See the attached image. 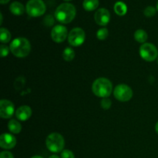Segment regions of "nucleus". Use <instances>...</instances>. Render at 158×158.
I'll list each match as a JSON object with an SVG mask.
<instances>
[{"label": "nucleus", "instance_id": "obj_12", "mask_svg": "<svg viewBox=\"0 0 158 158\" xmlns=\"http://www.w3.org/2000/svg\"><path fill=\"white\" fill-rule=\"evenodd\" d=\"M16 139L12 134L5 133L0 136V147L2 149L10 150L15 148Z\"/></svg>", "mask_w": 158, "mask_h": 158}, {"label": "nucleus", "instance_id": "obj_35", "mask_svg": "<svg viewBox=\"0 0 158 158\" xmlns=\"http://www.w3.org/2000/svg\"><path fill=\"white\" fill-rule=\"evenodd\" d=\"M157 63H158V57H157Z\"/></svg>", "mask_w": 158, "mask_h": 158}, {"label": "nucleus", "instance_id": "obj_27", "mask_svg": "<svg viewBox=\"0 0 158 158\" xmlns=\"http://www.w3.org/2000/svg\"><path fill=\"white\" fill-rule=\"evenodd\" d=\"M0 158H14L12 153L9 151H2L0 154Z\"/></svg>", "mask_w": 158, "mask_h": 158}, {"label": "nucleus", "instance_id": "obj_1", "mask_svg": "<svg viewBox=\"0 0 158 158\" xmlns=\"http://www.w3.org/2000/svg\"><path fill=\"white\" fill-rule=\"evenodd\" d=\"M77 14L76 7L71 3L65 2L60 4L55 12L56 19L60 23L67 24L75 19Z\"/></svg>", "mask_w": 158, "mask_h": 158}, {"label": "nucleus", "instance_id": "obj_18", "mask_svg": "<svg viewBox=\"0 0 158 158\" xmlns=\"http://www.w3.org/2000/svg\"><path fill=\"white\" fill-rule=\"evenodd\" d=\"M148 39V35L143 29H137L135 32H134V40L138 43H145Z\"/></svg>", "mask_w": 158, "mask_h": 158}, {"label": "nucleus", "instance_id": "obj_7", "mask_svg": "<svg viewBox=\"0 0 158 158\" xmlns=\"http://www.w3.org/2000/svg\"><path fill=\"white\" fill-rule=\"evenodd\" d=\"M114 97L120 102L129 101L133 97V90L127 84H119L114 91Z\"/></svg>", "mask_w": 158, "mask_h": 158}, {"label": "nucleus", "instance_id": "obj_19", "mask_svg": "<svg viewBox=\"0 0 158 158\" xmlns=\"http://www.w3.org/2000/svg\"><path fill=\"white\" fill-rule=\"evenodd\" d=\"M75 57V51L71 47H66L63 52V58L65 61L70 62Z\"/></svg>", "mask_w": 158, "mask_h": 158}, {"label": "nucleus", "instance_id": "obj_20", "mask_svg": "<svg viewBox=\"0 0 158 158\" xmlns=\"http://www.w3.org/2000/svg\"><path fill=\"white\" fill-rule=\"evenodd\" d=\"M0 40L2 44L9 43L11 40V33L6 28L2 27L0 29Z\"/></svg>", "mask_w": 158, "mask_h": 158}, {"label": "nucleus", "instance_id": "obj_15", "mask_svg": "<svg viewBox=\"0 0 158 158\" xmlns=\"http://www.w3.org/2000/svg\"><path fill=\"white\" fill-rule=\"evenodd\" d=\"M114 9L115 13L117 15H120V16H123V15H126L127 12V6L123 2L121 1L117 2L114 5Z\"/></svg>", "mask_w": 158, "mask_h": 158}, {"label": "nucleus", "instance_id": "obj_4", "mask_svg": "<svg viewBox=\"0 0 158 158\" xmlns=\"http://www.w3.org/2000/svg\"><path fill=\"white\" fill-rule=\"evenodd\" d=\"M46 145L48 150L51 152L60 153L64 148V138L59 133H52L46 137Z\"/></svg>", "mask_w": 158, "mask_h": 158}, {"label": "nucleus", "instance_id": "obj_8", "mask_svg": "<svg viewBox=\"0 0 158 158\" xmlns=\"http://www.w3.org/2000/svg\"><path fill=\"white\" fill-rule=\"evenodd\" d=\"M86 34L81 28H73L68 35V42L72 46H80L85 42Z\"/></svg>", "mask_w": 158, "mask_h": 158}, {"label": "nucleus", "instance_id": "obj_2", "mask_svg": "<svg viewBox=\"0 0 158 158\" xmlns=\"http://www.w3.org/2000/svg\"><path fill=\"white\" fill-rule=\"evenodd\" d=\"M9 49L15 56L24 58L30 53L31 45L27 39L19 37L12 40L9 46Z\"/></svg>", "mask_w": 158, "mask_h": 158}, {"label": "nucleus", "instance_id": "obj_22", "mask_svg": "<svg viewBox=\"0 0 158 158\" xmlns=\"http://www.w3.org/2000/svg\"><path fill=\"white\" fill-rule=\"evenodd\" d=\"M156 12H157V9L154 7V6H148V7L145 8L144 11H143V14L146 17H148V18H151V17H153L154 15H155Z\"/></svg>", "mask_w": 158, "mask_h": 158}, {"label": "nucleus", "instance_id": "obj_31", "mask_svg": "<svg viewBox=\"0 0 158 158\" xmlns=\"http://www.w3.org/2000/svg\"><path fill=\"white\" fill-rule=\"evenodd\" d=\"M49 158H60V157H59L57 155H52V156H50Z\"/></svg>", "mask_w": 158, "mask_h": 158}, {"label": "nucleus", "instance_id": "obj_29", "mask_svg": "<svg viewBox=\"0 0 158 158\" xmlns=\"http://www.w3.org/2000/svg\"><path fill=\"white\" fill-rule=\"evenodd\" d=\"M155 131H156V132H157V134H158V121L155 125Z\"/></svg>", "mask_w": 158, "mask_h": 158}, {"label": "nucleus", "instance_id": "obj_30", "mask_svg": "<svg viewBox=\"0 0 158 158\" xmlns=\"http://www.w3.org/2000/svg\"><path fill=\"white\" fill-rule=\"evenodd\" d=\"M31 158H43V157H41V156L35 155V156H33V157H32Z\"/></svg>", "mask_w": 158, "mask_h": 158}, {"label": "nucleus", "instance_id": "obj_33", "mask_svg": "<svg viewBox=\"0 0 158 158\" xmlns=\"http://www.w3.org/2000/svg\"><path fill=\"white\" fill-rule=\"evenodd\" d=\"M156 9H157V10L158 11V1H157V8H156Z\"/></svg>", "mask_w": 158, "mask_h": 158}, {"label": "nucleus", "instance_id": "obj_23", "mask_svg": "<svg viewBox=\"0 0 158 158\" xmlns=\"http://www.w3.org/2000/svg\"><path fill=\"white\" fill-rule=\"evenodd\" d=\"M100 104H101L102 108L103 110H109L110 108L111 104H112V102H111L110 99L106 97V98L102 99L101 102H100Z\"/></svg>", "mask_w": 158, "mask_h": 158}, {"label": "nucleus", "instance_id": "obj_26", "mask_svg": "<svg viewBox=\"0 0 158 158\" xmlns=\"http://www.w3.org/2000/svg\"><path fill=\"white\" fill-rule=\"evenodd\" d=\"M44 23L46 26H51L54 23V19L52 15H46L44 19Z\"/></svg>", "mask_w": 158, "mask_h": 158}, {"label": "nucleus", "instance_id": "obj_9", "mask_svg": "<svg viewBox=\"0 0 158 158\" xmlns=\"http://www.w3.org/2000/svg\"><path fill=\"white\" fill-rule=\"evenodd\" d=\"M68 31L66 26L63 25H56L51 31V37L55 43H61L68 37Z\"/></svg>", "mask_w": 158, "mask_h": 158}, {"label": "nucleus", "instance_id": "obj_11", "mask_svg": "<svg viewBox=\"0 0 158 158\" xmlns=\"http://www.w3.org/2000/svg\"><path fill=\"white\" fill-rule=\"evenodd\" d=\"M94 19L97 24L103 26H106L110 21V13L105 8L99 9L94 15Z\"/></svg>", "mask_w": 158, "mask_h": 158}, {"label": "nucleus", "instance_id": "obj_32", "mask_svg": "<svg viewBox=\"0 0 158 158\" xmlns=\"http://www.w3.org/2000/svg\"><path fill=\"white\" fill-rule=\"evenodd\" d=\"M0 16H1V22H0V23H2V20H3V17H2V14L0 13Z\"/></svg>", "mask_w": 158, "mask_h": 158}, {"label": "nucleus", "instance_id": "obj_24", "mask_svg": "<svg viewBox=\"0 0 158 158\" xmlns=\"http://www.w3.org/2000/svg\"><path fill=\"white\" fill-rule=\"evenodd\" d=\"M10 49L6 45L2 44L0 46V52H1V56L2 57H6L9 55V52Z\"/></svg>", "mask_w": 158, "mask_h": 158}, {"label": "nucleus", "instance_id": "obj_6", "mask_svg": "<svg viewBox=\"0 0 158 158\" xmlns=\"http://www.w3.org/2000/svg\"><path fill=\"white\" fill-rule=\"evenodd\" d=\"M140 56L145 61L153 62L157 59L158 50L154 45L149 43H145L140 46Z\"/></svg>", "mask_w": 158, "mask_h": 158}, {"label": "nucleus", "instance_id": "obj_13", "mask_svg": "<svg viewBox=\"0 0 158 158\" xmlns=\"http://www.w3.org/2000/svg\"><path fill=\"white\" fill-rule=\"evenodd\" d=\"M15 116L20 121H26L32 116V109L29 106L23 105L19 106L15 111Z\"/></svg>", "mask_w": 158, "mask_h": 158}, {"label": "nucleus", "instance_id": "obj_3", "mask_svg": "<svg viewBox=\"0 0 158 158\" xmlns=\"http://www.w3.org/2000/svg\"><path fill=\"white\" fill-rule=\"evenodd\" d=\"M113 90V84L107 78L100 77L94 80L92 84V91L97 97L106 98L110 96Z\"/></svg>", "mask_w": 158, "mask_h": 158}, {"label": "nucleus", "instance_id": "obj_16", "mask_svg": "<svg viewBox=\"0 0 158 158\" xmlns=\"http://www.w3.org/2000/svg\"><path fill=\"white\" fill-rule=\"evenodd\" d=\"M99 0H84L83 2V9L87 12H91L98 8Z\"/></svg>", "mask_w": 158, "mask_h": 158}, {"label": "nucleus", "instance_id": "obj_14", "mask_svg": "<svg viewBox=\"0 0 158 158\" xmlns=\"http://www.w3.org/2000/svg\"><path fill=\"white\" fill-rule=\"evenodd\" d=\"M9 10L13 15H21L24 13L25 7L19 2H13L9 6Z\"/></svg>", "mask_w": 158, "mask_h": 158}, {"label": "nucleus", "instance_id": "obj_5", "mask_svg": "<svg viewBox=\"0 0 158 158\" xmlns=\"http://www.w3.org/2000/svg\"><path fill=\"white\" fill-rule=\"evenodd\" d=\"M26 10L29 16L39 17L45 13L46 6L43 0H29L26 4Z\"/></svg>", "mask_w": 158, "mask_h": 158}, {"label": "nucleus", "instance_id": "obj_28", "mask_svg": "<svg viewBox=\"0 0 158 158\" xmlns=\"http://www.w3.org/2000/svg\"><path fill=\"white\" fill-rule=\"evenodd\" d=\"M9 1H10V0H0V3H1L2 5H4L9 2Z\"/></svg>", "mask_w": 158, "mask_h": 158}, {"label": "nucleus", "instance_id": "obj_25", "mask_svg": "<svg viewBox=\"0 0 158 158\" xmlns=\"http://www.w3.org/2000/svg\"><path fill=\"white\" fill-rule=\"evenodd\" d=\"M61 158H75V156L69 150H63L61 153Z\"/></svg>", "mask_w": 158, "mask_h": 158}, {"label": "nucleus", "instance_id": "obj_17", "mask_svg": "<svg viewBox=\"0 0 158 158\" xmlns=\"http://www.w3.org/2000/svg\"><path fill=\"white\" fill-rule=\"evenodd\" d=\"M8 128L9 131L14 134H17L21 132L22 131V125L16 120H11L8 123Z\"/></svg>", "mask_w": 158, "mask_h": 158}, {"label": "nucleus", "instance_id": "obj_21", "mask_svg": "<svg viewBox=\"0 0 158 158\" xmlns=\"http://www.w3.org/2000/svg\"><path fill=\"white\" fill-rule=\"evenodd\" d=\"M109 35V32L106 28H102L99 29L97 32V38L100 40H104Z\"/></svg>", "mask_w": 158, "mask_h": 158}, {"label": "nucleus", "instance_id": "obj_10", "mask_svg": "<svg viewBox=\"0 0 158 158\" xmlns=\"http://www.w3.org/2000/svg\"><path fill=\"white\" fill-rule=\"evenodd\" d=\"M15 107L14 104L8 100L0 101V117L3 119H9L13 116Z\"/></svg>", "mask_w": 158, "mask_h": 158}, {"label": "nucleus", "instance_id": "obj_34", "mask_svg": "<svg viewBox=\"0 0 158 158\" xmlns=\"http://www.w3.org/2000/svg\"><path fill=\"white\" fill-rule=\"evenodd\" d=\"M64 1H67V2H69V1H72V0H64Z\"/></svg>", "mask_w": 158, "mask_h": 158}]
</instances>
